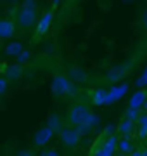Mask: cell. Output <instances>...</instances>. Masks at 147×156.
Returning a JSON list of instances; mask_svg holds the SVG:
<instances>
[{
  "mask_svg": "<svg viewBox=\"0 0 147 156\" xmlns=\"http://www.w3.org/2000/svg\"><path fill=\"white\" fill-rule=\"evenodd\" d=\"M126 71H128V68H113L111 71L106 75V78H108L109 82H118V80H121V78H125V75H126Z\"/></svg>",
  "mask_w": 147,
  "mask_h": 156,
  "instance_id": "obj_17",
  "label": "cell"
},
{
  "mask_svg": "<svg viewBox=\"0 0 147 156\" xmlns=\"http://www.w3.org/2000/svg\"><path fill=\"white\" fill-rule=\"evenodd\" d=\"M52 23H54V11H45L42 16L36 19V23H35V38L38 40L42 38V37H45L47 33H49V30H50Z\"/></svg>",
  "mask_w": 147,
  "mask_h": 156,
  "instance_id": "obj_5",
  "label": "cell"
},
{
  "mask_svg": "<svg viewBox=\"0 0 147 156\" xmlns=\"http://www.w3.org/2000/svg\"><path fill=\"white\" fill-rule=\"evenodd\" d=\"M42 154L43 156H59V151L57 149H45V147H43V149H42Z\"/></svg>",
  "mask_w": 147,
  "mask_h": 156,
  "instance_id": "obj_25",
  "label": "cell"
},
{
  "mask_svg": "<svg viewBox=\"0 0 147 156\" xmlns=\"http://www.w3.org/2000/svg\"><path fill=\"white\" fill-rule=\"evenodd\" d=\"M47 125H49V127H50L54 132H57V130L62 127L61 116H59L57 113H50V115H49V118H47Z\"/></svg>",
  "mask_w": 147,
  "mask_h": 156,
  "instance_id": "obj_18",
  "label": "cell"
},
{
  "mask_svg": "<svg viewBox=\"0 0 147 156\" xmlns=\"http://www.w3.org/2000/svg\"><path fill=\"white\" fill-rule=\"evenodd\" d=\"M137 127H138V137L140 139H147V111L142 113V115H138V118H137Z\"/></svg>",
  "mask_w": 147,
  "mask_h": 156,
  "instance_id": "obj_16",
  "label": "cell"
},
{
  "mask_svg": "<svg viewBox=\"0 0 147 156\" xmlns=\"http://www.w3.org/2000/svg\"><path fill=\"white\" fill-rule=\"evenodd\" d=\"M2 71H4V76L9 80V83L12 82H19L23 78V64H9V66H2Z\"/></svg>",
  "mask_w": 147,
  "mask_h": 156,
  "instance_id": "obj_9",
  "label": "cell"
},
{
  "mask_svg": "<svg viewBox=\"0 0 147 156\" xmlns=\"http://www.w3.org/2000/svg\"><path fill=\"white\" fill-rule=\"evenodd\" d=\"M85 123L88 125V127L95 128L97 125L101 123V116H99V115H95V113H90V115H88V118L85 120Z\"/></svg>",
  "mask_w": 147,
  "mask_h": 156,
  "instance_id": "obj_22",
  "label": "cell"
},
{
  "mask_svg": "<svg viewBox=\"0 0 147 156\" xmlns=\"http://www.w3.org/2000/svg\"><path fill=\"white\" fill-rule=\"evenodd\" d=\"M140 26L147 31V9H144L140 14Z\"/></svg>",
  "mask_w": 147,
  "mask_h": 156,
  "instance_id": "obj_24",
  "label": "cell"
},
{
  "mask_svg": "<svg viewBox=\"0 0 147 156\" xmlns=\"http://www.w3.org/2000/svg\"><path fill=\"white\" fill-rule=\"evenodd\" d=\"M50 92L56 99H61V97L73 95L76 92V89H74V83L68 78V75L56 73L50 80Z\"/></svg>",
  "mask_w": 147,
  "mask_h": 156,
  "instance_id": "obj_1",
  "label": "cell"
},
{
  "mask_svg": "<svg viewBox=\"0 0 147 156\" xmlns=\"http://www.w3.org/2000/svg\"><path fill=\"white\" fill-rule=\"evenodd\" d=\"M24 49V45L21 40H7V44L5 47H4V54H5L7 57H16L21 50Z\"/></svg>",
  "mask_w": 147,
  "mask_h": 156,
  "instance_id": "obj_11",
  "label": "cell"
},
{
  "mask_svg": "<svg viewBox=\"0 0 147 156\" xmlns=\"http://www.w3.org/2000/svg\"><path fill=\"white\" fill-rule=\"evenodd\" d=\"M56 134H57V137H59V142H61L64 147H69V149L76 147V146L80 144V140H81V134L76 130V127H71V125L61 127Z\"/></svg>",
  "mask_w": 147,
  "mask_h": 156,
  "instance_id": "obj_3",
  "label": "cell"
},
{
  "mask_svg": "<svg viewBox=\"0 0 147 156\" xmlns=\"http://www.w3.org/2000/svg\"><path fill=\"white\" fill-rule=\"evenodd\" d=\"M59 4H61V0H52V9H57Z\"/></svg>",
  "mask_w": 147,
  "mask_h": 156,
  "instance_id": "obj_27",
  "label": "cell"
},
{
  "mask_svg": "<svg viewBox=\"0 0 147 156\" xmlns=\"http://www.w3.org/2000/svg\"><path fill=\"white\" fill-rule=\"evenodd\" d=\"M0 2H9V0H0Z\"/></svg>",
  "mask_w": 147,
  "mask_h": 156,
  "instance_id": "obj_30",
  "label": "cell"
},
{
  "mask_svg": "<svg viewBox=\"0 0 147 156\" xmlns=\"http://www.w3.org/2000/svg\"><path fill=\"white\" fill-rule=\"evenodd\" d=\"M68 78L73 83H87L88 82V73L81 66H71L68 71Z\"/></svg>",
  "mask_w": 147,
  "mask_h": 156,
  "instance_id": "obj_10",
  "label": "cell"
},
{
  "mask_svg": "<svg viewBox=\"0 0 147 156\" xmlns=\"http://www.w3.org/2000/svg\"><path fill=\"white\" fill-rule=\"evenodd\" d=\"M29 59H31V50L29 49H23L19 54L16 56V62H19V64H28L29 62Z\"/></svg>",
  "mask_w": 147,
  "mask_h": 156,
  "instance_id": "obj_19",
  "label": "cell"
},
{
  "mask_svg": "<svg viewBox=\"0 0 147 156\" xmlns=\"http://www.w3.org/2000/svg\"><path fill=\"white\" fill-rule=\"evenodd\" d=\"M135 85H137V89H144V87H147V64H145V68L142 69L140 76L137 78Z\"/></svg>",
  "mask_w": 147,
  "mask_h": 156,
  "instance_id": "obj_20",
  "label": "cell"
},
{
  "mask_svg": "<svg viewBox=\"0 0 147 156\" xmlns=\"http://www.w3.org/2000/svg\"><path fill=\"white\" fill-rule=\"evenodd\" d=\"M54 135H56V132H54L49 125L40 127L33 134V147H45V146L54 139Z\"/></svg>",
  "mask_w": 147,
  "mask_h": 156,
  "instance_id": "obj_6",
  "label": "cell"
},
{
  "mask_svg": "<svg viewBox=\"0 0 147 156\" xmlns=\"http://www.w3.org/2000/svg\"><path fill=\"white\" fill-rule=\"evenodd\" d=\"M38 19V11L36 7H28V5H23L17 9V14H16V23L17 26L21 30H31L35 26V23Z\"/></svg>",
  "mask_w": 147,
  "mask_h": 156,
  "instance_id": "obj_2",
  "label": "cell"
},
{
  "mask_svg": "<svg viewBox=\"0 0 147 156\" xmlns=\"http://www.w3.org/2000/svg\"><path fill=\"white\" fill-rule=\"evenodd\" d=\"M126 92H128V83L111 85V89H106V104H113L119 101Z\"/></svg>",
  "mask_w": 147,
  "mask_h": 156,
  "instance_id": "obj_8",
  "label": "cell"
},
{
  "mask_svg": "<svg viewBox=\"0 0 147 156\" xmlns=\"http://www.w3.org/2000/svg\"><path fill=\"white\" fill-rule=\"evenodd\" d=\"M138 115H140V111H138L137 108H128V109L125 111L123 118H126V120H130V122H137V118H138Z\"/></svg>",
  "mask_w": 147,
  "mask_h": 156,
  "instance_id": "obj_21",
  "label": "cell"
},
{
  "mask_svg": "<svg viewBox=\"0 0 147 156\" xmlns=\"http://www.w3.org/2000/svg\"><path fill=\"white\" fill-rule=\"evenodd\" d=\"M92 113V109L85 104H74L73 108H69L68 115H66V123L71 125V127H76V125H81L85 123V120L88 118V115Z\"/></svg>",
  "mask_w": 147,
  "mask_h": 156,
  "instance_id": "obj_4",
  "label": "cell"
},
{
  "mask_svg": "<svg viewBox=\"0 0 147 156\" xmlns=\"http://www.w3.org/2000/svg\"><path fill=\"white\" fill-rule=\"evenodd\" d=\"M142 108H144V109L147 111V97H145V101H144V104H142Z\"/></svg>",
  "mask_w": 147,
  "mask_h": 156,
  "instance_id": "obj_29",
  "label": "cell"
},
{
  "mask_svg": "<svg viewBox=\"0 0 147 156\" xmlns=\"http://www.w3.org/2000/svg\"><path fill=\"white\" fill-rule=\"evenodd\" d=\"M23 5H28V7H36V2H35V0H23Z\"/></svg>",
  "mask_w": 147,
  "mask_h": 156,
  "instance_id": "obj_26",
  "label": "cell"
},
{
  "mask_svg": "<svg viewBox=\"0 0 147 156\" xmlns=\"http://www.w3.org/2000/svg\"><path fill=\"white\" fill-rule=\"evenodd\" d=\"M123 2H132V0H123Z\"/></svg>",
  "mask_w": 147,
  "mask_h": 156,
  "instance_id": "obj_31",
  "label": "cell"
},
{
  "mask_svg": "<svg viewBox=\"0 0 147 156\" xmlns=\"http://www.w3.org/2000/svg\"><path fill=\"white\" fill-rule=\"evenodd\" d=\"M17 154H31V151H19Z\"/></svg>",
  "mask_w": 147,
  "mask_h": 156,
  "instance_id": "obj_28",
  "label": "cell"
},
{
  "mask_svg": "<svg viewBox=\"0 0 147 156\" xmlns=\"http://www.w3.org/2000/svg\"><path fill=\"white\" fill-rule=\"evenodd\" d=\"M16 33V21L11 17H0V42L11 40Z\"/></svg>",
  "mask_w": 147,
  "mask_h": 156,
  "instance_id": "obj_7",
  "label": "cell"
},
{
  "mask_svg": "<svg viewBox=\"0 0 147 156\" xmlns=\"http://www.w3.org/2000/svg\"><path fill=\"white\" fill-rule=\"evenodd\" d=\"M147 97V90L144 89H138L137 92L130 95V99H128V108H137V109H140L142 104H144V101Z\"/></svg>",
  "mask_w": 147,
  "mask_h": 156,
  "instance_id": "obj_14",
  "label": "cell"
},
{
  "mask_svg": "<svg viewBox=\"0 0 147 156\" xmlns=\"http://www.w3.org/2000/svg\"><path fill=\"white\" fill-rule=\"evenodd\" d=\"M90 99L94 106H106V89H94Z\"/></svg>",
  "mask_w": 147,
  "mask_h": 156,
  "instance_id": "obj_15",
  "label": "cell"
},
{
  "mask_svg": "<svg viewBox=\"0 0 147 156\" xmlns=\"http://www.w3.org/2000/svg\"><path fill=\"white\" fill-rule=\"evenodd\" d=\"M133 130H135V122H130V120L123 118L118 123V127H116V134L125 135V137H132L133 135Z\"/></svg>",
  "mask_w": 147,
  "mask_h": 156,
  "instance_id": "obj_13",
  "label": "cell"
},
{
  "mask_svg": "<svg viewBox=\"0 0 147 156\" xmlns=\"http://www.w3.org/2000/svg\"><path fill=\"white\" fill-rule=\"evenodd\" d=\"M9 87H11L9 80H7L5 76H0V97H4V95L9 92Z\"/></svg>",
  "mask_w": 147,
  "mask_h": 156,
  "instance_id": "obj_23",
  "label": "cell"
},
{
  "mask_svg": "<svg viewBox=\"0 0 147 156\" xmlns=\"http://www.w3.org/2000/svg\"><path fill=\"white\" fill-rule=\"evenodd\" d=\"M133 144H132L130 137H125V135H118V142H116V153L121 154H132L133 153Z\"/></svg>",
  "mask_w": 147,
  "mask_h": 156,
  "instance_id": "obj_12",
  "label": "cell"
}]
</instances>
